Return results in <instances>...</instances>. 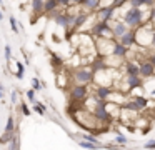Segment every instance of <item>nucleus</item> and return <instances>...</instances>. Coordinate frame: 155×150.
<instances>
[{
	"mask_svg": "<svg viewBox=\"0 0 155 150\" xmlns=\"http://www.w3.org/2000/svg\"><path fill=\"white\" fill-rule=\"evenodd\" d=\"M95 72L92 70L90 65H80L72 70V82L78 85H92L94 83Z\"/></svg>",
	"mask_w": 155,
	"mask_h": 150,
	"instance_id": "obj_2",
	"label": "nucleus"
},
{
	"mask_svg": "<svg viewBox=\"0 0 155 150\" xmlns=\"http://www.w3.org/2000/svg\"><path fill=\"white\" fill-rule=\"evenodd\" d=\"M57 3H58V7L64 8V10H67L68 7H70V0H57Z\"/></svg>",
	"mask_w": 155,
	"mask_h": 150,
	"instance_id": "obj_35",
	"label": "nucleus"
},
{
	"mask_svg": "<svg viewBox=\"0 0 155 150\" xmlns=\"http://www.w3.org/2000/svg\"><path fill=\"white\" fill-rule=\"evenodd\" d=\"M5 132H15V118L14 115H8L7 117V123H5Z\"/></svg>",
	"mask_w": 155,
	"mask_h": 150,
	"instance_id": "obj_23",
	"label": "nucleus"
},
{
	"mask_svg": "<svg viewBox=\"0 0 155 150\" xmlns=\"http://www.w3.org/2000/svg\"><path fill=\"white\" fill-rule=\"evenodd\" d=\"M78 145L82 148H87V150H97V148H102V147L95 145V143H90V142H85V140H78Z\"/></svg>",
	"mask_w": 155,
	"mask_h": 150,
	"instance_id": "obj_25",
	"label": "nucleus"
},
{
	"mask_svg": "<svg viewBox=\"0 0 155 150\" xmlns=\"http://www.w3.org/2000/svg\"><path fill=\"white\" fill-rule=\"evenodd\" d=\"M82 8H84L87 13H95L98 8H100V0H84Z\"/></svg>",
	"mask_w": 155,
	"mask_h": 150,
	"instance_id": "obj_17",
	"label": "nucleus"
},
{
	"mask_svg": "<svg viewBox=\"0 0 155 150\" xmlns=\"http://www.w3.org/2000/svg\"><path fill=\"white\" fill-rule=\"evenodd\" d=\"M115 0H100V8L102 7H114Z\"/></svg>",
	"mask_w": 155,
	"mask_h": 150,
	"instance_id": "obj_37",
	"label": "nucleus"
},
{
	"mask_svg": "<svg viewBox=\"0 0 155 150\" xmlns=\"http://www.w3.org/2000/svg\"><path fill=\"white\" fill-rule=\"evenodd\" d=\"M0 20H4V12L0 10Z\"/></svg>",
	"mask_w": 155,
	"mask_h": 150,
	"instance_id": "obj_43",
	"label": "nucleus"
},
{
	"mask_svg": "<svg viewBox=\"0 0 155 150\" xmlns=\"http://www.w3.org/2000/svg\"><path fill=\"white\" fill-rule=\"evenodd\" d=\"M8 150H18V135H15L8 143Z\"/></svg>",
	"mask_w": 155,
	"mask_h": 150,
	"instance_id": "obj_29",
	"label": "nucleus"
},
{
	"mask_svg": "<svg viewBox=\"0 0 155 150\" xmlns=\"http://www.w3.org/2000/svg\"><path fill=\"white\" fill-rule=\"evenodd\" d=\"M127 2H130V0H127Z\"/></svg>",
	"mask_w": 155,
	"mask_h": 150,
	"instance_id": "obj_45",
	"label": "nucleus"
},
{
	"mask_svg": "<svg viewBox=\"0 0 155 150\" xmlns=\"http://www.w3.org/2000/svg\"><path fill=\"white\" fill-rule=\"evenodd\" d=\"M117 13H118V10L115 7H102V8H98L95 12V18H97V22L110 23L117 18Z\"/></svg>",
	"mask_w": 155,
	"mask_h": 150,
	"instance_id": "obj_7",
	"label": "nucleus"
},
{
	"mask_svg": "<svg viewBox=\"0 0 155 150\" xmlns=\"http://www.w3.org/2000/svg\"><path fill=\"white\" fill-rule=\"evenodd\" d=\"M60 7H58L57 0H45V5H44V13H47V15H50V13H54L55 10H58Z\"/></svg>",
	"mask_w": 155,
	"mask_h": 150,
	"instance_id": "obj_19",
	"label": "nucleus"
},
{
	"mask_svg": "<svg viewBox=\"0 0 155 150\" xmlns=\"http://www.w3.org/2000/svg\"><path fill=\"white\" fill-rule=\"evenodd\" d=\"M147 17H150V12H145V8H137V7H128V8H125L124 12H122V15L118 17L120 20H124V23L128 27V28H134L137 30L138 27H142L143 23L147 22H152V20H148Z\"/></svg>",
	"mask_w": 155,
	"mask_h": 150,
	"instance_id": "obj_1",
	"label": "nucleus"
},
{
	"mask_svg": "<svg viewBox=\"0 0 155 150\" xmlns=\"http://www.w3.org/2000/svg\"><path fill=\"white\" fill-rule=\"evenodd\" d=\"M88 33H90L94 38H100V37H105V38H114L110 23H105V22H95Z\"/></svg>",
	"mask_w": 155,
	"mask_h": 150,
	"instance_id": "obj_6",
	"label": "nucleus"
},
{
	"mask_svg": "<svg viewBox=\"0 0 155 150\" xmlns=\"http://www.w3.org/2000/svg\"><path fill=\"white\" fill-rule=\"evenodd\" d=\"M20 108H22V115L24 117H30L32 115V110H30V107L27 105V102H20Z\"/></svg>",
	"mask_w": 155,
	"mask_h": 150,
	"instance_id": "obj_28",
	"label": "nucleus"
},
{
	"mask_svg": "<svg viewBox=\"0 0 155 150\" xmlns=\"http://www.w3.org/2000/svg\"><path fill=\"white\" fill-rule=\"evenodd\" d=\"M10 102L14 103V105L18 102V90H17V88L12 90V93H10Z\"/></svg>",
	"mask_w": 155,
	"mask_h": 150,
	"instance_id": "obj_33",
	"label": "nucleus"
},
{
	"mask_svg": "<svg viewBox=\"0 0 155 150\" xmlns=\"http://www.w3.org/2000/svg\"><path fill=\"white\" fill-rule=\"evenodd\" d=\"M34 112H37L38 115H45V113H47V107L40 102H35L34 103Z\"/></svg>",
	"mask_w": 155,
	"mask_h": 150,
	"instance_id": "obj_24",
	"label": "nucleus"
},
{
	"mask_svg": "<svg viewBox=\"0 0 155 150\" xmlns=\"http://www.w3.org/2000/svg\"><path fill=\"white\" fill-rule=\"evenodd\" d=\"M143 148L145 150H155V140H148V142H145Z\"/></svg>",
	"mask_w": 155,
	"mask_h": 150,
	"instance_id": "obj_36",
	"label": "nucleus"
},
{
	"mask_svg": "<svg viewBox=\"0 0 155 150\" xmlns=\"http://www.w3.org/2000/svg\"><path fill=\"white\" fill-rule=\"evenodd\" d=\"M118 42H120L124 47H127L128 50L134 48V47H135V42H137V32H135L134 28H128L127 33H125V35L122 37L120 40H118Z\"/></svg>",
	"mask_w": 155,
	"mask_h": 150,
	"instance_id": "obj_9",
	"label": "nucleus"
},
{
	"mask_svg": "<svg viewBox=\"0 0 155 150\" xmlns=\"http://www.w3.org/2000/svg\"><path fill=\"white\" fill-rule=\"evenodd\" d=\"M80 138H82V140H85V142L95 143V145H98V147H102V148H104V143H102L100 140L97 138V135H95V133H90V132H84V133H80Z\"/></svg>",
	"mask_w": 155,
	"mask_h": 150,
	"instance_id": "obj_18",
	"label": "nucleus"
},
{
	"mask_svg": "<svg viewBox=\"0 0 155 150\" xmlns=\"http://www.w3.org/2000/svg\"><path fill=\"white\" fill-rule=\"evenodd\" d=\"M152 115L155 117V103H153V107H152Z\"/></svg>",
	"mask_w": 155,
	"mask_h": 150,
	"instance_id": "obj_42",
	"label": "nucleus"
},
{
	"mask_svg": "<svg viewBox=\"0 0 155 150\" xmlns=\"http://www.w3.org/2000/svg\"><path fill=\"white\" fill-rule=\"evenodd\" d=\"M30 5H32V10H34L35 15H40V13H44L45 0H30Z\"/></svg>",
	"mask_w": 155,
	"mask_h": 150,
	"instance_id": "obj_20",
	"label": "nucleus"
},
{
	"mask_svg": "<svg viewBox=\"0 0 155 150\" xmlns=\"http://www.w3.org/2000/svg\"><path fill=\"white\" fill-rule=\"evenodd\" d=\"M4 55H5V60H7V62H10V60H12V48H10V45H5L4 47Z\"/></svg>",
	"mask_w": 155,
	"mask_h": 150,
	"instance_id": "obj_31",
	"label": "nucleus"
},
{
	"mask_svg": "<svg viewBox=\"0 0 155 150\" xmlns=\"http://www.w3.org/2000/svg\"><path fill=\"white\" fill-rule=\"evenodd\" d=\"M15 65H17V72L25 73V67H24V63H22V62H15ZM17 72H15V73H17Z\"/></svg>",
	"mask_w": 155,
	"mask_h": 150,
	"instance_id": "obj_38",
	"label": "nucleus"
},
{
	"mask_svg": "<svg viewBox=\"0 0 155 150\" xmlns=\"http://www.w3.org/2000/svg\"><path fill=\"white\" fill-rule=\"evenodd\" d=\"M32 88H34L35 92H38V90L42 88V83H40V80H38L37 77H34V78H32Z\"/></svg>",
	"mask_w": 155,
	"mask_h": 150,
	"instance_id": "obj_32",
	"label": "nucleus"
},
{
	"mask_svg": "<svg viewBox=\"0 0 155 150\" xmlns=\"http://www.w3.org/2000/svg\"><path fill=\"white\" fill-rule=\"evenodd\" d=\"M128 53H130V50L127 48V47H124L118 40H115L114 43V50H112V55L117 57V58H122V60H127Z\"/></svg>",
	"mask_w": 155,
	"mask_h": 150,
	"instance_id": "obj_13",
	"label": "nucleus"
},
{
	"mask_svg": "<svg viewBox=\"0 0 155 150\" xmlns=\"http://www.w3.org/2000/svg\"><path fill=\"white\" fill-rule=\"evenodd\" d=\"M147 60H148V62H150L152 65L155 67V50H153V48H150V50H148V55H147Z\"/></svg>",
	"mask_w": 155,
	"mask_h": 150,
	"instance_id": "obj_34",
	"label": "nucleus"
},
{
	"mask_svg": "<svg viewBox=\"0 0 155 150\" xmlns=\"http://www.w3.org/2000/svg\"><path fill=\"white\" fill-rule=\"evenodd\" d=\"M0 125H2V120H0Z\"/></svg>",
	"mask_w": 155,
	"mask_h": 150,
	"instance_id": "obj_44",
	"label": "nucleus"
},
{
	"mask_svg": "<svg viewBox=\"0 0 155 150\" xmlns=\"http://www.w3.org/2000/svg\"><path fill=\"white\" fill-rule=\"evenodd\" d=\"M82 7L84 5V0H70V7Z\"/></svg>",
	"mask_w": 155,
	"mask_h": 150,
	"instance_id": "obj_39",
	"label": "nucleus"
},
{
	"mask_svg": "<svg viewBox=\"0 0 155 150\" xmlns=\"http://www.w3.org/2000/svg\"><path fill=\"white\" fill-rule=\"evenodd\" d=\"M15 135H17V132H5L4 130V133L0 135V145H8Z\"/></svg>",
	"mask_w": 155,
	"mask_h": 150,
	"instance_id": "obj_22",
	"label": "nucleus"
},
{
	"mask_svg": "<svg viewBox=\"0 0 155 150\" xmlns=\"http://www.w3.org/2000/svg\"><path fill=\"white\" fill-rule=\"evenodd\" d=\"M90 93H92L90 85H78V83H72L70 90H68V98H70L72 103L84 105V102L88 98Z\"/></svg>",
	"mask_w": 155,
	"mask_h": 150,
	"instance_id": "obj_3",
	"label": "nucleus"
},
{
	"mask_svg": "<svg viewBox=\"0 0 155 150\" xmlns=\"http://www.w3.org/2000/svg\"><path fill=\"white\" fill-rule=\"evenodd\" d=\"M150 48L155 50V25H153V32H152V45H150Z\"/></svg>",
	"mask_w": 155,
	"mask_h": 150,
	"instance_id": "obj_41",
	"label": "nucleus"
},
{
	"mask_svg": "<svg viewBox=\"0 0 155 150\" xmlns=\"http://www.w3.org/2000/svg\"><path fill=\"white\" fill-rule=\"evenodd\" d=\"M50 63L54 68H62L64 67V58H62L60 55H57V53H50Z\"/></svg>",
	"mask_w": 155,
	"mask_h": 150,
	"instance_id": "obj_21",
	"label": "nucleus"
},
{
	"mask_svg": "<svg viewBox=\"0 0 155 150\" xmlns=\"http://www.w3.org/2000/svg\"><path fill=\"white\" fill-rule=\"evenodd\" d=\"M2 98H5V87H4V83H0V100Z\"/></svg>",
	"mask_w": 155,
	"mask_h": 150,
	"instance_id": "obj_40",
	"label": "nucleus"
},
{
	"mask_svg": "<svg viewBox=\"0 0 155 150\" xmlns=\"http://www.w3.org/2000/svg\"><path fill=\"white\" fill-rule=\"evenodd\" d=\"M57 85L60 87V88H65V87H67V73L60 72V75L57 77Z\"/></svg>",
	"mask_w": 155,
	"mask_h": 150,
	"instance_id": "obj_26",
	"label": "nucleus"
},
{
	"mask_svg": "<svg viewBox=\"0 0 155 150\" xmlns=\"http://www.w3.org/2000/svg\"><path fill=\"white\" fill-rule=\"evenodd\" d=\"M92 113H94V117L97 118V122L100 123V125H104V127H108V125H112V123L115 122V120L110 117V113L107 112V108H105L104 100H100V102L97 103V107L92 110Z\"/></svg>",
	"mask_w": 155,
	"mask_h": 150,
	"instance_id": "obj_4",
	"label": "nucleus"
},
{
	"mask_svg": "<svg viewBox=\"0 0 155 150\" xmlns=\"http://www.w3.org/2000/svg\"><path fill=\"white\" fill-rule=\"evenodd\" d=\"M114 43H115V38H105V37L95 38V50H97V55H100V57L112 55Z\"/></svg>",
	"mask_w": 155,
	"mask_h": 150,
	"instance_id": "obj_5",
	"label": "nucleus"
},
{
	"mask_svg": "<svg viewBox=\"0 0 155 150\" xmlns=\"http://www.w3.org/2000/svg\"><path fill=\"white\" fill-rule=\"evenodd\" d=\"M105 108H107V112L110 113V117L115 120V122L120 118L122 105H118V103H114V102H105Z\"/></svg>",
	"mask_w": 155,
	"mask_h": 150,
	"instance_id": "obj_15",
	"label": "nucleus"
},
{
	"mask_svg": "<svg viewBox=\"0 0 155 150\" xmlns=\"http://www.w3.org/2000/svg\"><path fill=\"white\" fill-rule=\"evenodd\" d=\"M110 27H112V33H114V38L115 40H120L122 37L127 33V30H128V27L124 23V20H120V18H115L114 22H110Z\"/></svg>",
	"mask_w": 155,
	"mask_h": 150,
	"instance_id": "obj_8",
	"label": "nucleus"
},
{
	"mask_svg": "<svg viewBox=\"0 0 155 150\" xmlns=\"http://www.w3.org/2000/svg\"><path fill=\"white\" fill-rule=\"evenodd\" d=\"M0 3H2V2H0Z\"/></svg>",
	"mask_w": 155,
	"mask_h": 150,
	"instance_id": "obj_46",
	"label": "nucleus"
},
{
	"mask_svg": "<svg viewBox=\"0 0 155 150\" xmlns=\"http://www.w3.org/2000/svg\"><path fill=\"white\" fill-rule=\"evenodd\" d=\"M8 23H10L12 32H14V33H18V22H17V18H15L14 15H12V17H8Z\"/></svg>",
	"mask_w": 155,
	"mask_h": 150,
	"instance_id": "obj_27",
	"label": "nucleus"
},
{
	"mask_svg": "<svg viewBox=\"0 0 155 150\" xmlns=\"http://www.w3.org/2000/svg\"><path fill=\"white\" fill-rule=\"evenodd\" d=\"M128 97H130V98L135 102V105L138 107V110H140V112L147 110L148 105H150V98H148V97H145V95H128Z\"/></svg>",
	"mask_w": 155,
	"mask_h": 150,
	"instance_id": "obj_14",
	"label": "nucleus"
},
{
	"mask_svg": "<svg viewBox=\"0 0 155 150\" xmlns=\"http://www.w3.org/2000/svg\"><path fill=\"white\" fill-rule=\"evenodd\" d=\"M25 95H27V100H28V102H32V103L37 102V98H35V90H34V88H28Z\"/></svg>",
	"mask_w": 155,
	"mask_h": 150,
	"instance_id": "obj_30",
	"label": "nucleus"
},
{
	"mask_svg": "<svg viewBox=\"0 0 155 150\" xmlns=\"http://www.w3.org/2000/svg\"><path fill=\"white\" fill-rule=\"evenodd\" d=\"M120 70H122L124 75H140V67H138V63L134 62V60H125Z\"/></svg>",
	"mask_w": 155,
	"mask_h": 150,
	"instance_id": "obj_10",
	"label": "nucleus"
},
{
	"mask_svg": "<svg viewBox=\"0 0 155 150\" xmlns=\"http://www.w3.org/2000/svg\"><path fill=\"white\" fill-rule=\"evenodd\" d=\"M112 130H114V133H115L114 143H117L118 147H127L128 143H130V138H127V135H124L118 128H112Z\"/></svg>",
	"mask_w": 155,
	"mask_h": 150,
	"instance_id": "obj_16",
	"label": "nucleus"
},
{
	"mask_svg": "<svg viewBox=\"0 0 155 150\" xmlns=\"http://www.w3.org/2000/svg\"><path fill=\"white\" fill-rule=\"evenodd\" d=\"M112 90H114V87L95 85L94 88H92V93H94V95L97 97L98 100H104V102H107V98H108V95L112 93Z\"/></svg>",
	"mask_w": 155,
	"mask_h": 150,
	"instance_id": "obj_11",
	"label": "nucleus"
},
{
	"mask_svg": "<svg viewBox=\"0 0 155 150\" xmlns=\"http://www.w3.org/2000/svg\"><path fill=\"white\" fill-rule=\"evenodd\" d=\"M138 67H140V77L142 78H150V77L155 75V67L152 65L148 60H143V62L138 63Z\"/></svg>",
	"mask_w": 155,
	"mask_h": 150,
	"instance_id": "obj_12",
	"label": "nucleus"
}]
</instances>
